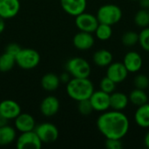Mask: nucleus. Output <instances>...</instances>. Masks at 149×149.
I'll use <instances>...</instances> for the list:
<instances>
[{"mask_svg":"<svg viewBox=\"0 0 149 149\" xmlns=\"http://www.w3.org/2000/svg\"><path fill=\"white\" fill-rule=\"evenodd\" d=\"M21 113V107L12 100H4L0 102V115L6 120H14Z\"/></svg>","mask_w":149,"mask_h":149,"instance_id":"11","label":"nucleus"},{"mask_svg":"<svg viewBox=\"0 0 149 149\" xmlns=\"http://www.w3.org/2000/svg\"><path fill=\"white\" fill-rule=\"evenodd\" d=\"M133 1H138V0H133Z\"/></svg>","mask_w":149,"mask_h":149,"instance_id":"39","label":"nucleus"},{"mask_svg":"<svg viewBox=\"0 0 149 149\" xmlns=\"http://www.w3.org/2000/svg\"><path fill=\"white\" fill-rule=\"evenodd\" d=\"M89 100L94 111L105 112L110 108V94L101 90L94 91Z\"/></svg>","mask_w":149,"mask_h":149,"instance_id":"9","label":"nucleus"},{"mask_svg":"<svg viewBox=\"0 0 149 149\" xmlns=\"http://www.w3.org/2000/svg\"><path fill=\"white\" fill-rule=\"evenodd\" d=\"M121 41L124 45L130 47L135 45L139 43V34L133 31H128L125 32L121 37Z\"/></svg>","mask_w":149,"mask_h":149,"instance_id":"27","label":"nucleus"},{"mask_svg":"<svg viewBox=\"0 0 149 149\" xmlns=\"http://www.w3.org/2000/svg\"><path fill=\"white\" fill-rule=\"evenodd\" d=\"M99 24L100 23L96 16L91 13H86L85 11L76 16L75 18V24L77 28L81 31L93 33Z\"/></svg>","mask_w":149,"mask_h":149,"instance_id":"8","label":"nucleus"},{"mask_svg":"<svg viewBox=\"0 0 149 149\" xmlns=\"http://www.w3.org/2000/svg\"><path fill=\"white\" fill-rule=\"evenodd\" d=\"M72 44L75 48L86 51L91 49L94 45V38L90 32L79 31L74 35L72 39Z\"/></svg>","mask_w":149,"mask_h":149,"instance_id":"16","label":"nucleus"},{"mask_svg":"<svg viewBox=\"0 0 149 149\" xmlns=\"http://www.w3.org/2000/svg\"><path fill=\"white\" fill-rule=\"evenodd\" d=\"M14 120L15 128L21 133L32 131L36 127V120L30 113H20Z\"/></svg>","mask_w":149,"mask_h":149,"instance_id":"15","label":"nucleus"},{"mask_svg":"<svg viewBox=\"0 0 149 149\" xmlns=\"http://www.w3.org/2000/svg\"><path fill=\"white\" fill-rule=\"evenodd\" d=\"M16 65L24 70H31L37 67L40 62L39 53L31 48H22L16 55Z\"/></svg>","mask_w":149,"mask_h":149,"instance_id":"5","label":"nucleus"},{"mask_svg":"<svg viewBox=\"0 0 149 149\" xmlns=\"http://www.w3.org/2000/svg\"><path fill=\"white\" fill-rule=\"evenodd\" d=\"M78 110L80 113V114L84 116L90 115L92 112L93 111V106L90 102V100H83L80 101H78Z\"/></svg>","mask_w":149,"mask_h":149,"instance_id":"29","label":"nucleus"},{"mask_svg":"<svg viewBox=\"0 0 149 149\" xmlns=\"http://www.w3.org/2000/svg\"><path fill=\"white\" fill-rule=\"evenodd\" d=\"M134 121L142 128L149 127V103L138 107L134 113Z\"/></svg>","mask_w":149,"mask_h":149,"instance_id":"19","label":"nucleus"},{"mask_svg":"<svg viewBox=\"0 0 149 149\" xmlns=\"http://www.w3.org/2000/svg\"><path fill=\"white\" fill-rule=\"evenodd\" d=\"M139 44L141 47L149 52V27L143 28V30L139 33Z\"/></svg>","mask_w":149,"mask_h":149,"instance_id":"31","label":"nucleus"},{"mask_svg":"<svg viewBox=\"0 0 149 149\" xmlns=\"http://www.w3.org/2000/svg\"><path fill=\"white\" fill-rule=\"evenodd\" d=\"M60 103L57 97L49 95L45 97L40 104V112L45 117H52L56 115L59 110Z\"/></svg>","mask_w":149,"mask_h":149,"instance_id":"12","label":"nucleus"},{"mask_svg":"<svg viewBox=\"0 0 149 149\" xmlns=\"http://www.w3.org/2000/svg\"><path fill=\"white\" fill-rule=\"evenodd\" d=\"M16 65V58L13 55L4 52L0 56V72H6L10 71Z\"/></svg>","mask_w":149,"mask_h":149,"instance_id":"24","label":"nucleus"},{"mask_svg":"<svg viewBox=\"0 0 149 149\" xmlns=\"http://www.w3.org/2000/svg\"><path fill=\"white\" fill-rule=\"evenodd\" d=\"M94 33L98 39H100L101 41H107L112 37V34H113L112 26L109 24L100 23L99 25L97 26Z\"/></svg>","mask_w":149,"mask_h":149,"instance_id":"25","label":"nucleus"},{"mask_svg":"<svg viewBox=\"0 0 149 149\" xmlns=\"http://www.w3.org/2000/svg\"><path fill=\"white\" fill-rule=\"evenodd\" d=\"M4 20L5 19H3V17H0V34L4 31V29H5V23H4Z\"/></svg>","mask_w":149,"mask_h":149,"instance_id":"36","label":"nucleus"},{"mask_svg":"<svg viewBox=\"0 0 149 149\" xmlns=\"http://www.w3.org/2000/svg\"><path fill=\"white\" fill-rule=\"evenodd\" d=\"M65 70L72 78H89L91 74L90 64L81 57L70 58L65 64Z\"/></svg>","mask_w":149,"mask_h":149,"instance_id":"4","label":"nucleus"},{"mask_svg":"<svg viewBox=\"0 0 149 149\" xmlns=\"http://www.w3.org/2000/svg\"><path fill=\"white\" fill-rule=\"evenodd\" d=\"M105 146L108 149H121L123 143L120 139H106Z\"/></svg>","mask_w":149,"mask_h":149,"instance_id":"32","label":"nucleus"},{"mask_svg":"<svg viewBox=\"0 0 149 149\" xmlns=\"http://www.w3.org/2000/svg\"><path fill=\"white\" fill-rule=\"evenodd\" d=\"M93 60L99 67H107L113 62V54L108 50L100 49L94 52Z\"/></svg>","mask_w":149,"mask_h":149,"instance_id":"20","label":"nucleus"},{"mask_svg":"<svg viewBox=\"0 0 149 149\" xmlns=\"http://www.w3.org/2000/svg\"><path fill=\"white\" fill-rule=\"evenodd\" d=\"M16 139V130L14 127L5 125L0 127V146H8Z\"/></svg>","mask_w":149,"mask_h":149,"instance_id":"22","label":"nucleus"},{"mask_svg":"<svg viewBox=\"0 0 149 149\" xmlns=\"http://www.w3.org/2000/svg\"><path fill=\"white\" fill-rule=\"evenodd\" d=\"M60 79L59 77L52 72L45 74L41 79V86L47 92H53L59 86Z\"/></svg>","mask_w":149,"mask_h":149,"instance_id":"21","label":"nucleus"},{"mask_svg":"<svg viewBox=\"0 0 149 149\" xmlns=\"http://www.w3.org/2000/svg\"><path fill=\"white\" fill-rule=\"evenodd\" d=\"M141 9H148L149 8V0H138Z\"/></svg>","mask_w":149,"mask_h":149,"instance_id":"35","label":"nucleus"},{"mask_svg":"<svg viewBox=\"0 0 149 149\" xmlns=\"http://www.w3.org/2000/svg\"><path fill=\"white\" fill-rule=\"evenodd\" d=\"M129 103L128 96L120 92H113L110 94V108L116 111H123Z\"/></svg>","mask_w":149,"mask_h":149,"instance_id":"18","label":"nucleus"},{"mask_svg":"<svg viewBox=\"0 0 149 149\" xmlns=\"http://www.w3.org/2000/svg\"><path fill=\"white\" fill-rule=\"evenodd\" d=\"M7 121H8V120H6L5 118L2 117L0 115V127H3V126L7 125Z\"/></svg>","mask_w":149,"mask_h":149,"instance_id":"38","label":"nucleus"},{"mask_svg":"<svg viewBox=\"0 0 149 149\" xmlns=\"http://www.w3.org/2000/svg\"><path fill=\"white\" fill-rule=\"evenodd\" d=\"M42 144V141L34 130L21 133L16 142L18 149H39Z\"/></svg>","mask_w":149,"mask_h":149,"instance_id":"7","label":"nucleus"},{"mask_svg":"<svg viewBox=\"0 0 149 149\" xmlns=\"http://www.w3.org/2000/svg\"><path fill=\"white\" fill-rule=\"evenodd\" d=\"M62 9L69 15L76 17L86 9V0H60Z\"/></svg>","mask_w":149,"mask_h":149,"instance_id":"14","label":"nucleus"},{"mask_svg":"<svg viewBox=\"0 0 149 149\" xmlns=\"http://www.w3.org/2000/svg\"><path fill=\"white\" fill-rule=\"evenodd\" d=\"M96 17L99 23L112 26L120 21L122 18V10L118 5L115 4H104L99 8Z\"/></svg>","mask_w":149,"mask_h":149,"instance_id":"3","label":"nucleus"},{"mask_svg":"<svg viewBox=\"0 0 149 149\" xmlns=\"http://www.w3.org/2000/svg\"><path fill=\"white\" fill-rule=\"evenodd\" d=\"M127 75H128V71L127 70L123 62L111 63L107 66V76L116 84L125 81Z\"/></svg>","mask_w":149,"mask_h":149,"instance_id":"10","label":"nucleus"},{"mask_svg":"<svg viewBox=\"0 0 149 149\" xmlns=\"http://www.w3.org/2000/svg\"><path fill=\"white\" fill-rule=\"evenodd\" d=\"M134 85L135 88L146 90L149 86V78L145 74H138L134 79Z\"/></svg>","mask_w":149,"mask_h":149,"instance_id":"30","label":"nucleus"},{"mask_svg":"<svg viewBox=\"0 0 149 149\" xmlns=\"http://www.w3.org/2000/svg\"><path fill=\"white\" fill-rule=\"evenodd\" d=\"M59 79H60V82H65V83H67L71 79H70V74L66 72H64L63 74L60 75L59 77Z\"/></svg>","mask_w":149,"mask_h":149,"instance_id":"34","label":"nucleus"},{"mask_svg":"<svg viewBox=\"0 0 149 149\" xmlns=\"http://www.w3.org/2000/svg\"><path fill=\"white\" fill-rule=\"evenodd\" d=\"M19 10V0H0V17L3 19H10L16 17Z\"/></svg>","mask_w":149,"mask_h":149,"instance_id":"13","label":"nucleus"},{"mask_svg":"<svg viewBox=\"0 0 149 149\" xmlns=\"http://www.w3.org/2000/svg\"><path fill=\"white\" fill-rule=\"evenodd\" d=\"M134 23L141 28H146L149 25V10L141 9L136 12L134 16Z\"/></svg>","mask_w":149,"mask_h":149,"instance_id":"26","label":"nucleus"},{"mask_svg":"<svg viewBox=\"0 0 149 149\" xmlns=\"http://www.w3.org/2000/svg\"><path fill=\"white\" fill-rule=\"evenodd\" d=\"M93 92V84L88 78H72L66 83L67 95L76 101L89 99Z\"/></svg>","mask_w":149,"mask_h":149,"instance_id":"2","label":"nucleus"},{"mask_svg":"<svg viewBox=\"0 0 149 149\" xmlns=\"http://www.w3.org/2000/svg\"><path fill=\"white\" fill-rule=\"evenodd\" d=\"M128 118L121 111H105L97 119V127L106 139L122 140L129 131Z\"/></svg>","mask_w":149,"mask_h":149,"instance_id":"1","label":"nucleus"},{"mask_svg":"<svg viewBox=\"0 0 149 149\" xmlns=\"http://www.w3.org/2000/svg\"><path fill=\"white\" fill-rule=\"evenodd\" d=\"M123 64L128 72H137L143 65V59L138 52H128L123 58Z\"/></svg>","mask_w":149,"mask_h":149,"instance_id":"17","label":"nucleus"},{"mask_svg":"<svg viewBox=\"0 0 149 149\" xmlns=\"http://www.w3.org/2000/svg\"><path fill=\"white\" fill-rule=\"evenodd\" d=\"M148 10H149V8H148Z\"/></svg>","mask_w":149,"mask_h":149,"instance_id":"40","label":"nucleus"},{"mask_svg":"<svg viewBox=\"0 0 149 149\" xmlns=\"http://www.w3.org/2000/svg\"><path fill=\"white\" fill-rule=\"evenodd\" d=\"M116 89V83L113 82L111 79L107 76L104 77L100 82V90L111 94L112 93L115 92Z\"/></svg>","mask_w":149,"mask_h":149,"instance_id":"28","label":"nucleus"},{"mask_svg":"<svg viewBox=\"0 0 149 149\" xmlns=\"http://www.w3.org/2000/svg\"><path fill=\"white\" fill-rule=\"evenodd\" d=\"M128 99L129 101L136 107L144 105L148 101V97L145 93V90H141L138 88H135L129 93Z\"/></svg>","mask_w":149,"mask_h":149,"instance_id":"23","label":"nucleus"},{"mask_svg":"<svg viewBox=\"0 0 149 149\" xmlns=\"http://www.w3.org/2000/svg\"><path fill=\"white\" fill-rule=\"evenodd\" d=\"M144 144H145L146 148L149 149V131L146 134V135H145V138H144Z\"/></svg>","mask_w":149,"mask_h":149,"instance_id":"37","label":"nucleus"},{"mask_svg":"<svg viewBox=\"0 0 149 149\" xmlns=\"http://www.w3.org/2000/svg\"><path fill=\"white\" fill-rule=\"evenodd\" d=\"M22 48L20 47L19 45H17L16 43H10L5 47V52L10 53V54L13 55L14 57H16V55L19 52V51Z\"/></svg>","mask_w":149,"mask_h":149,"instance_id":"33","label":"nucleus"},{"mask_svg":"<svg viewBox=\"0 0 149 149\" xmlns=\"http://www.w3.org/2000/svg\"><path fill=\"white\" fill-rule=\"evenodd\" d=\"M34 131L39 137L42 143H52L55 142L59 135L58 127L49 122L41 123L39 125H36Z\"/></svg>","mask_w":149,"mask_h":149,"instance_id":"6","label":"nucleus"}]
</instances>
